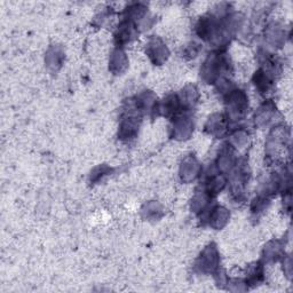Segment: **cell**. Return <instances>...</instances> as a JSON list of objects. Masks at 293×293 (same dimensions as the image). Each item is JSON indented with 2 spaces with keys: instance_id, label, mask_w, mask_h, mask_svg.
I'll use <instances>...</instances> for the list:
<instances>
[{
  "instance_id": "1",
  "label": "cell",
  "mask_w": 293,
  "mask_h": 293,
  "mask_svg": "<svg viewBox=\"0 0 293 293\" xmlns=\"http://www.w3.org/2000/svg\"><path fill=\"white\" fill-rule=\"evenodd\" d=\"M225 60L218 54H212L208 57V59L204 63L203 67V76L205 77L207 81H215L218 77L223 66H225Z\"/></svg>"
},
{
  "instance_id": "2",
  "label": "cell",
  "mask_w": 293,
  "mask_h": 293,
  "mask_svg": "<svg viewBox=\"0 0 293 293\" xmlns=\"http://www.w3.org/2000/svg\"><path fill=\"white\" fill-rule=\"evenodd\" d=\"M198 266L203 272H213L218 266V254L215 246H208L201 255Z\"/></svg>"
},
{
  "instance_id": "3",
  "label": "cell",
  "mask_w": 293,
  "mask_h": 293,
  "mask_svg": "<svg viewBox=\"0 0 293 293\" xmlns=\"http://www.w3.org/2000/svg\"><path fill=\"white\" fill-rule=\"evenodd\" d=\"M149 55L153 60V62L161 63L167 58V48L161 40H152L149 44Z\"/></svg>"
},
{
  "instance_id": "4",
  "label": "cell",
  "mask_w": 293,
  "mask_h": 293,
  "mask_svg": "<svg viewBox=\"0 0 293 293\" xmlns=\"http://www.w3.org/2000/svg\"><path fill=\"white\" fill-rule=\"evenodd\" d=\"M139 128V122L137 117L129 116V117L125 118L120 126V136L125 139H131L136 136Z\"/></svg>"
},
{
  "instance_id": "5",
  "label": "cell",
  "mask_w": 293,
  "mask_h": 293,
  "mask_svg": "<svg viewBox=\"0 0 293 293\" xmlns=\"http://www.w3.org/2000/svg\"><path fill=\"white\" fill-rule=\"evenodd\" d=\"M134 36V25L132 24V22H125L120 25L117 35V41L120 44H125L132 39V37Z\"/></svg>"
},
{
  "instance_id": "6",
  "label": "cell",
  "mask_w": 293,
  "mask_h": 293,
  "mask_svg": "<svg viewBox=\"0 0 293 293\" xmlns=\"http://www.w3.org/2000/svg\"><path fill=\"white\" fill-rule=\"evenodd\" d=\"M227 219H228V212L227 210H225V208H222V207H218L216 208V210H213V212L210 216L212 226L218 227V228L225 225Z\"/></svg>"
},
{
  "instance_id": "7",
  "label": "cell",
  "mask_w": 293,
  "mask_h": 293,
  "mask_svg": "<svg viewBox=\"0 0 293 293\" xmlns=\"http://www.w3.org/2000/svg\"><path fill=\"white\" fill-rule=\"evenodd\" d=\"M126 66V58L122 50H116L111 58V69H116L117 71H122Z\"/></svg>"
}]
</instances>
